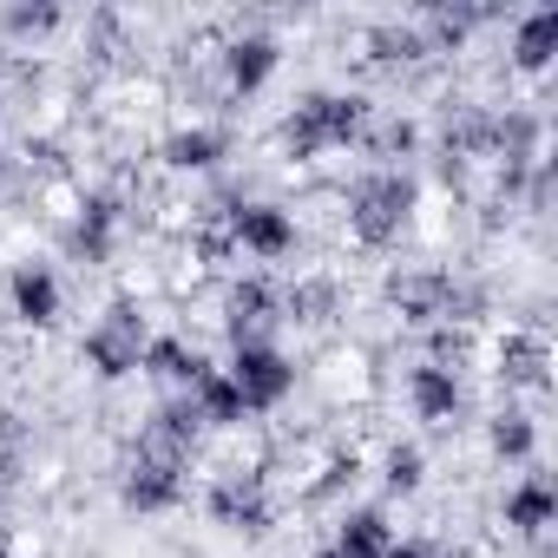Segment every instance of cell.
<instances>
[{
  "label": "cell",
  "instance_id": "ac0fdd59",
  "mask_svg": "<svg viewBox=\"0 0 558 558\" xmlns=\"http://www.w3.org/2000/svg\"><path fill=\"white\" fill-rule=\"evenodd\" d=\"M276 316V296L269 283H236L230 290V342H256V329Z\"/></svg>",
  "mask_w": 558,
  "mask_h": 558
},
{
  "label": "cell",
  "instance_id": "4fadbf2b",
  "mask_svg": "<svg viewBox=\"0 0 558 558\" xmlns=\"http://www.w3.org/2000/svg\"><path fill=\"white\" fill-rule=\"evenodd\" d=\"M558 60V8H525L512 21V66L519 73H545Z\"/></svg>",
  "mask_w": 558,
  "mask_h": 558
},
{
  "label": "cell",
  "instance_id": "2e32d148",
  "mask_svg": "<svg viewBox=\"0 0 558 558\" xmlns=\"http://www.w3.org/2000/svg\"><path fill=\"white\" fill-rule=\"evenodd\" d=\"M184 401H191V408H197V421H204V427H243V421H250V414H243V401H236V388H230V375H223V368H210V375H204V381H197V388H191V395H184Z\"/></svg>",
  "mask_w": 558,
  "mask_h": 558
},
{
  "label": "cell",
  "instance_id": "30bf717a",
  "mask_svg": "<svg viewBox=\"0 0 558 558\" xmlns=\"http://www.w3.org/2000/svg\"><path fill=\"white\" fill-rule=\"evenodd\" d=\"M8 296H14V316H21L27 329H53L60 310H66V290H60V276H53L47 263H21V269L8 276Z\"/></svg>",
  "mask_w": 558,
  "mask_h": 558
},
{
  "label": "cell",
  "instance_id": "ba28073f",
  "mask_svg": "<svg viewBox=\"0 0 558 558\" xmlns=\"http://www.w3.org/2000/svg\"><path fill=\"white\" fill-rule=\"evenodd\" d=\"M210 519H217V525H230V532H250V538H256V532H269V519H276V512H269V499H263V480H256V473H230V480H217V486H210Z\"/></svg>",
  "mask_w": 558,
  "mask_h": 558
},
{
  "label": "cell",
  "instance_id": "cb8c5ba5",
  "mask_svg": "<svg viewBox=\"0 0 558 558\" xmlns=\"http://www.w3.org/2000/svg\"><path fill=\"white\" fill-rule=\"evenodd\" d=\"M0 184H8V158H0Z\"/></svg>",
  "mask_w": 558,
  "mask_h": 558
},
{
  "label": "cell",
  "instance_id": "52a82bcc",
  "mask_svg": "<svg viewBox=\"0 0 558 558\" xmlns=\"http://www.w3.org/2000/svg\"><path fill=\"white\" fill-rule=\"evenodd\" d=\"M408 401H414V414H421L427 427H453V421L466 414V388H460V375H453L447 362L408 368Z\"/></svg>",
  "mask_w": 558,
  "mask_h": 558
},
{
  "label": "cell",
  "instance_id": "3957f363",
  "mask_svg": "<svg viewBox=\"0 0 558 558\" xmlns=\"http://www.w3.org/2000/svg\"><path fill=\"white\" fill-rule=\"evenodd\" d=\"M230 388H236V401H243V414H276L290 395H296V362L276 349L269 336H256V342H236L230 349Z\"/></svg>",
  "mask_w": 558,
  "mask_h": 558
},
{
  "label": "cell",
  "instance_id": "484cf974",
  "mask_svg": "<svg viewBox=\"0 0 558 558\" xmlns=\"http://www.w3.org/2000/svg\"><path fill=\"white\" fill-rule=\"evenodd\" d=\"M0 125H8V106H0Z\"/></svg>",
  "mask_w": 558,
  "mask_h": 558
},
{
  "label": "cell",
  "instance_id": "8fae6325",
  "mask_svg": "<svg viewBox=\"0 0 558 558\" xmlns=\"http://www.w3.org/2000/svg\"><path fill=\"white\" fill-rule=\"evenodd\" d=\"M506 525H512L519 538H545V532L558 525V486H551L545 473H525V480L506 493Z\"/></svg>",
  "mask_w": 558,
  "mask_h": 558
},
{
  "label": "cell",
  "instance_id": "603a6c76",
  "mask_svg": "<svg viewBox=\"0 0 558 558\" xmlns=\"http://www.w3.org/2000/svg\"><path fill=\"white\" fill-rule=\"evenodd\" d=\"M388 558H434V545H427V538H395Z\"/></svg>",
  "mask_w": 558,
  "mask_h": 558
},
{
  "label": "cell",
  "instance_id": "5bb4252c",
  "mask_svg": "<svg viewBox=\"0 0 558 558\" xmlns=\"http://www.w3.org/2000/svg\"><path fill=\"white\" fill-rule=\"evenodd\" d=\"M388 545H395V525H388L381 506H355V512H342V525H336V538H329L336 558H388Z\"/></svg>",
  "mask_w": 558,
  "mask_h": 558
},
{
  "label": "cell",
  "instance_id": "7402d4cb",
  "mask_svg": "<svg viewBox=\"0 0 558 558\" xmlns=\"http://www.w3.org/2000/svg\"><path fill=\"white\" fill-rule=\"evenodd\" d=\"M421 480H427L421 447H388V493H414Z\"/></svg>",
  "mask_w": 558,
  "mask_h": 558
},
{
  "label": "cell",
  "instance_id": "6da1fadb",
  "mask_svg": "<svg viewBox=\"0 0 558 558\" xmlns=\"http://www.w3.org/2000/svg\"><path fill=\"white\" fill-rule=\"evenodd\" d=\"M408 217H414V178L408 171H368V178H355V191H349V230H355V243L388 250L408 230Z\"/></svg>",
  "mask_w": 558,
  "mask_h": 558
},
{
  "label": "cell",
  "instance_id": "7c38bea8",
  "mask_svg": "<svg viewBox=\"0 0 558 558\" xmlns=\"http://www.w3.org/2000/svg\"><path fill=\"white\" fill-rule=\"evenodd\" d=\"M158 158H165L171 171H217V165L230 158V132H223V125H178V132L158 145Z\"/></svg>",
  "mask_w": 558,
  "mask_h": 558
},
{
  "label": "cell",
  "instance_id": "277c9868",
  "mask_svg": "<svg viewBox=\"0 0 558 558\" xmlns=\"http://www.w3.org/2000/svg\"><path fill=\"white\" fill-rule=\"evenodd\" d=\"M184 460L191 453H178L165 440H145L138 460H132V473H125V506L132 512H171L184 499Z\"/></svg>",
  "mask_w": 558,
  "mask_h": 558
},
{
  "label": "cell",
  "instance_id": "e0dca14e",
  "mask_svg": "<svg viewBox=\"0 0 558 558\" xmlns=\"http://www.w3.org/2000/svg\"><path fill=\"white\" fill-rule=\"evenodd\" d=\"M486 447H493L506 466H525V460L538 453V427H532V414H519V408L493 414V421H486Z\"/></svg>",
  "mask_w": 558,
  "mask_h": 558
},
{
  "label": "cell",
  "instance_id": "9c48e42d",
  "mask_svg": "<svg viewBox=\"0 0 558 558\" xmlns=\"http://www.w3.org/2000/svg\"><path fill=\"white\" fill-rule=\"evenodd\" d=\"M276 66H283V47H276L269 34H236V40L223 47V86H230L236 99L263 93V86L276 80Z\"/></svg>",
  "mask_w": 558,
  "mask_h": 558
},
{
  "label": "cell",
  "instance_id": "9a60e30c",
  "mask_svg": "<svg viewBox=\"0 0 558 558\" xmlns=\"http://www.w3.org/2000/svg\"><path fill=\"white\" fill-rule=\"evenodd\" d=\"M138 368H145V375H158V381H171V388H184V395L210 375V362H204L191 342H178V336H151V342H145V355H138Z\"/></svg>",
  "mask_w": 558,
  "mask_h": 558
},
{
  "label": "cell",
  "instance_id": "7a4b0ae2",
  "mask_svg": "<svg viewBox=\"0 0 558 558\" xmlns=\"http://www.w3.org/2000/svg\"><path fill=\"white\" fill-rule=\"evenodd\" d=\"M362 125H368V99H355V93H310L290 112L283 138H290L296 158H323V151H342L349 138H362Z\"/></svg>",
  "mask_w": 558,
  "mask_h": 558
},
{
  "label": "cell",
  "instance_id": "5b68a950",
  "mask_svg": "<svg viewBox=\"0 0 558 558\" xmlns=\"http://www.w3.org/2000/svg\"><path fill=\"white\" fill-rule=\"evenodd\" d=\"M145 316L132 310V303H119L93 336H86V362H93V375L99 381H125V375H138V355H145Z\"/></svg>",
  "mask_w": 558,
  "mask_h": 558
},
{
  "label": "cell",
  "instance_id": "8992f818",
  "mask_svg": "<svg viewBox=\"0 0 558 558\" xmlns=\"http://www.w3.org/2000/svg\"><path fill=\"white\" fill-rule=\"evenodd\" d=\"M230 243L250 250L256 263H276L296 250V217L283 204H230Z\"/></svg>",
  "mask_w": 558,
  "mask_h": 558
},
{
  "label": "cell",
  "instance_id": "d6986e66",
  "mask_svg": "<svg viewBox=\"0 0 558 558\" xmlns=\"http://www.w3.org/2000/svg\"><path fill=\"white\" fill-rule=\"evenodd\" d=\"M112 223H119V210H112L106 197H93V204H86V217H80V230H73V250L99 263V256L112 250Z\"/></svg>",
  "mask_w": 558,
  "mask_h": 558
},
{
  "label": "cell",
  "instance_id": "ffe728a7",
  "mask_svg": "<svg viewBox=\"0 0 558 558\" xmlns=\"http://www.w3.org/2000/svg\"><path fill=\"white\" fill-rule=\"evenodd\" d=\"M506 381H519V388H545V342H538V336L506 342Z\"/></svg>",
  "mask_w": 558,
  "mask_h": 558
},
{
  "label": "cell",
  "instance_id": "d4e9b609",
  "mask_svg": "<svg viewBox=\"0 0 558 558\" xmlns=\"http://www.w3.org/2000/svg\"><path fill=\"white\" fill-rule=\"evenodd\" d=\"M316 558H336V551H329V545H323V551H316Z\"/></svg>",
  "mask_w": 558,
  "mask_h": 558
},
{
  "label": "cell",
  "instance_id": "44dd1931",
  "mask_svg": "<svg viewBox=\"0 0 558 558\" xmlns=\"http://www.w3.org/2000/svg\"><path fill=\"white\" fill-rule=\"evenodd\" d=\"M66 14L53 8V0H40V8H8V21H0V27H8L14 40H40V34H53Z\"/></svg>",
  "mask_w": 558,
  "mask_h": 558
}]
</instances>
